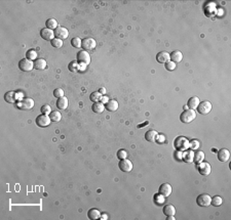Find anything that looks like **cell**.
Here are the masks:
<instances>
[{
  "label": "cell",
  "mask_w": 231,
  "mask_h": 220,
  "mask_svg": "<svg viewBox=\"0 0 231 220\" xmlns=\"http://www.w3.org/2000/svg\"><path fill=\"white\" fill-rule=\"evenodd\" d=\"M34 103H35L34 99L30 97H26V98H23L22 100H20L17 103V107L22 111H30L34 107Z\"/></svg>",
  "instance_id": "obj_1"
},
{
  "label": "cell",
  "mask_w": 231,
  "mask_h": 220,
  "mask_svg": "<svg viewBox=\"0 0 231 220\" xmlns=\"http://www.w3.org/2000/svg\"><path fill=\"white\" fill-rule=\"evenodd\" d=\"M195 118H196V112L194 110H190V109L185 110L181 115H180V120L183 123H186V124L192 122Z\"/></svg>",
  "instance_id": "obj_2"
},
{
  "label": "cell",
  "mask_w": 231,
  "mask_h": 220,
  "mask_svg": "<svg viewBox=\"0 0 231 220\" xmlns=\"http://www.w3.org/2000/svg\"><path fill=\"white\" fill-rule=\"evenodd\" d=\"M19 69L23 72H30L34 69V61L26 59H23L19 61Z\"/></svg>",
  "instance_id": "obj_3"
},
{
  "label": "cell",
  "mask_w": 231,
  "mask_h": 220,
  "mask_svg": "<svg viewBox=\"0 0 231 220\" xmlns=\"http://www.w3.org/2000/svg\"><path fill=\"white\" fill-rule=\"evenodd\" d=\"M77 63L79 65H88L91 63V55L87 50H81L77 53Z\"/></svg>",
  "instance_id": "obj_4"
},
{
  "label": "cell",
  "mask_w": 231,
  "mask_h": 220,
  "mask_svg": "<svg viewBox=\"0 0 231 220\" xmlns=\"http://www.w3.org/2000/svg\"><path fill=\"white\" fill-rule=\"evenodd\" d=\"M35 122H36V125L38 127H40V128H44V127H48L50 124L52 120H50L49 116L41 114V115H39L38 117L36 118Z\"/></svg>",
  "instance_id": "obj_5"
},
{
  "label": "cell",
  "mask_w": 231,
  "mask_h": 220,
  "mask_svg": "<svg viewBox=\"0 0 231 220\" xmlns=\"http://www.w3.org/2000/svg\"><path fill=\"white\" fill-rule=\"evenodd\" d=\"M211 201H212V198H211L210 195L207 194H201L197 196L196 199V204L200 207H207L211 205Z\"/></svg>",
  "instance_id": "obj_6"
},
{
  "label": "cell",
  "mask_w": 231,
  "mask_h": 220,
  "mask_svg": "<svg viewBox=\"0 0 231 220\" xmlns=\"http://www.w3.org/2000/svg\"><path fill=\"white\" fill-rule=\"evenodd\" d=\"M197 111L199 114L201 115H207L212 111V103L207 100H205V102H199V105L197 107Z\"/></svg>",
  "instance_id": "obj_7"
},
{
  "label": "cell",
  "mask_w": 231,
  "mask_h": 220,
  "mask_svg": "<svg viewBox=\"0 0 231 220\" xmlns=\"http://www.w3.org/2000/svg\"><path fill=\"white\" fill-rule=\"evenodd\" d=\"M97 46V42L96 40L93 39V38H91V37H87V38H84L83 40H82V44H81V47H83L84 50H93L95 49Z\"/></svg>",
  "instance_id": "obj_8"
},
{
  "label": "cell",
  "mask_w": 231,
  "mask_h": 220,
  "mask_svg": "<svg viewBox=\"0 0 231 220\" xmlns=\"http://www.w3.org/2000/svg\"><path fill=\"white\" fill-rule=\"evenodd\" d=\"M54 36H56L57 38H59V39L61 40H64V39H67L68 36H69V32L68 30L65 28V27H61L59 26L58 28L54 31Z\"/></svg>",
  "instance_id": "obj_9"
},
{
  "label": "cell",
  "mask_w": 231,
  "mask_h": 220,
  "mask_svg": "<svg viewBox=\"0 0 231 220\" xmlns=\"http://www.w3.org/2000/svg\"><path fill=\"white\" fill-rule=\"evenodd\" d=\"M118 167L122 172H131L132 170V161L127 159L120 160L118 163Z\"/></svg>",
  "instance_id": "obj_10"
},
{
  "label": "cell",
  "mask_w": 231,
  "mask_h": 220,
  "mask_svg": "<svg viewBox=\"0 0 231 220\" xmlns=\"http://www.w3.org/2000/svg\"><path fill=\"white\" fill-rule=\"evenodd\" d=\"M198 172L200 173L202 176H207L210 175L211 173V165L207 163V162H202V163H199L197 166Z\"/></svg>",
  "instance_id": "obj_11"
},
{
  "label": "cell",
  "mask_w": 231,
  "mask_h": 220,
  "mask_svg": "<svg viewBox=\"0 0 231 220\" xmlns=\"http://www.w3.org/2000/svg\"><path fill=\"white\" fill-rule=\"evenodd\" d=\"M172 191H173V188H172L171 184H169V183H162V184L159 186L158 194H159V195H161V196H163L164 198H166V196H171Z\"/></svg>",
  "instance_id": "obj_12"
},
{
  "label": "cell",
  "mask_w": 231,
  "mask_h": 220,
  "mask_svg": "<svg viewBox=\"0 0 231 220\" xmlns=\"http://www.w3.org/2000/svg\"><path fill=\"white\" fill-rule=\"evenodd\" d=\"M40 36L43 38L44 40L46 41H52L53 39H54V32L53 30H49L48 28L41 29L40 31Z\"/></svg>",
  "instance_id": "obj_13"
},
{
  "label": "cell",
  "mask_w": 231,
  "mask_h": 220,
  "mask_svg": "<svg viewBox=\"0 0 231 220\" xmlns=\"http://www.w3.org/2000/svg\"><path fill=\"white\" fill-rule=\"evenodd\" d=\"M170 60H171L170 53L166 51H160L157 53V55H156V60H157L159 64H166L167 61H170Z\"/></svg>",
  "instance_id": "obj_14"
},
{
  "label": "cell",
  "mask_w": 231,
  "mask_h": 220,
  "mask_svg": "<svg viewBox=\"0 0 231 220\" xmlns=\"http://www.w3.org/2000/svg\"><path fill=\"white\" fill-rule=\"evenodd\" d=\"M158 136H159V134L157 131H155V130H149L145 133V138H146V140L149 142H156L158 139Z\"/></svg>",
  "instance_id": "obj_15"
},
{
  "label": "cell",
  "mask_w": 231,
  "mask_h": 220,
  "mask_svg": "<svg viewBox=\"0 0 231 220\" xmlns=\"http://www.w3.org/2000/svg\"><path fill=\"white\" fill-rule=\"evenodd\" d=\"M230 158V152L226 149H221L218 152V160L220 162H227Z\"/></svg>",
  "instance_id": "obj_16"
},
{
  "label": "cell",
  "mask_w": 231,
  "mask_h": 220,
  "mask_svg": "<svg viewBox=\"0 0 231 220\" xmlns=\"http://www.w3.org/2000/svg\"><path fill=\"white\" fill-rule=\"evenodd\" d=\"M199 102H200V100L197 97V96H193V97H190L188 99V102H187V107H189L190 110H196L197 107L199 105Z\"/></svg>",
  "instance_id": "obj_17"
},
{
  "label": "cell",
  "mask_w": 231,
  "mask_h": 220,
  "mask_svg": "<svg viewBox=\"0 0 231 220\" xmlns=\"http://www.w3.org/2000/svg\"><path fill=\"white\" fill-rule=\"evenodd\" d=\"M18 99V94L14 91H8L4 94V100L8 103H14Z\"/></svg>",
  "instance_id": "obj_18"
},
{
  "label": "cell",
  "mask_w": 231,
  "mask_h": 220,
  "mask_svg": "<svg viewBox=\"0 0 231 220\" xmlns=\"http://www.w3.org/2000/svg\"><path fill=\"white\" fill-rule=\"evenodd\" d=\"M171 56V60L172 61H174L175 64L177 63H180V61H182L183 60V53L181 51H179V50H175L170 55Z\"/></svg>",
  "instance_id": "obj_19"
},
{
  "label": "cell",
  "mask_w": 231,
  "mask_h": 220,
  "mask_svg": "<svg viewBox=\"0 0 231 220\" xmlns=\"http://www.w3.org/2000/svg\"><path fill=\"white\" fill-rule=\"evenodd\" d=\"M68 105H69V102H68V99L65 97H61V98H58V100H57V103H56V106H57V107L59 110H66L68 107Z\"/></svg>",
  "instance_id": "obj_20"
},
{
  "label": "cell",
  "mask_w": 231,
  "mask_h": 220,
  "mask_svg": "<svg viewBox=\"0 0 231 220\" xmlns=\"http://www.w3.org/2000/svg\"><path fill=\"white\" fill-rule=\"evenodd\" d=\"M46 68V60L43 59H38L36 60H34V69L35 70H39L42 71Z\"/></svg>",
  "instance_id": "obj_21"
},
{
  "label": "cell",
  "mask_w": 231,
  "mask_h": 220,
  "mask_svg": "<svg viewBox=\"0 0 231 220\" xmlns=\"http://www.w3.org/2000/svg\"><path fill=\"white\" fill-rule=\"evenodd\" d=\"M105 107H106V110L109 112H115L117 109H118V102L114 99H111L106 103Z\"/></svg>",
  "instance_id": "obj_22"
},
{
  "label": "cell",
  "mask_w": 231,
  "mask_h": 220,
  "mask_svg": "<svg viewBox=\"0 0 231 220\" xmlns=\"http://www.w3.org/2000/svg\"><path fill=\"white\" fill-rule=\"evenodd\" d=\"M87 217L91 219V220H97V219H100L101 218V213L100 211L98 209H91L88 212H87Z\"/></svg>",
  "instance_id": "obj_23"
},
{
  "label": "cell",
  "mask_w": 231,
  "mask_h": 220,
  "mask_svg": "<svg viewBox=\"0 0 231 220\" xmlns=\"http://www.w3.org/2000/svg\"><path fill=\"white\" fill-rule=\"evenodd\" d=\"M163 214L166 216H175L176 208L173 205H166L163 207Z\"/></svg>",
  "instance_id": "obj_24"
},
{
  "label": "cell",
  "mask_w": 231,
  "mask_h": 220,
  "mask_svg": "<svg viewBox=\"0 0 231 220\" xmlns=\"http://www.w3.org/2000/svg\"><path fill=\"white\" fill-rule=\"evenodd\" d=\"M104 109H105V107H104V105L102 102H95L93 105V107H92V110H93V113H97V114H101V113H103V111H104Z\"/></svg>",
  "instance_id": "obj_25"
},
{
  "label": "cell",
  "mask_w": 231,
  "mask_h": 220,
  "mask_svg": "<svg viewBox=\"0 0 231 220\" xmlns=\"http://www.w3.org/2000/svg\"><path fill=\"white\" fill-rule=\"evenodd\" d=\"M45 26H46V28H48V29L53 30V31L56 30L59 27L58 22L54 20V18H48V20L45 22Z\"/></svg>",
  "instance_id": "obj_26"
},
{
  "label": "cell",
  "mask_w": 231,
  "mask_h": 220,
  "mask_svg": "<svg viewBox=\"0 0 231 220\" xmlns=\"http://www.w3.org/2000/svg\"><path fill=\"white\" fill-rule=\"evenodd\" d=\"M49 118H50V120H52V122H59V121H61L62 115L59 111H53L52 113L49 114Z\"/></svg>",
  "instance_id": "obj_27"
},
{
  "label": "cell",
  "mask_w": 231,
  "mask_h": 220,
  "mask_svg": "<svg viewBox=\"0 0 231 220\" xmlns=\"http://www.w3.org/2000/svg\"><path fill=\"white\" fill-rule=\"evenodd\" d=\"M205 159V154L202 152H196L195 154H193V161L195 162L196 164H199L201 163Z\"/></svg>",
  "instance_id": "obj_28"
},
{
  "label": "cell",
  "mask_w": 231,
  "mask_h": 220,
  "mask_svg": "<svg viewBox=\"0 0 231 220\" xmlns=\"http://www.w3.org/2000/svg\"><path fill=\"white\" fill-rule=\"evenodd\" d=\"M222 203H223V199L219 196H215L214 198H212V201H211V205H213L214 207L221 206Z\"/></svg>",
  "instance_id": "obj_29"
},
{
  "label": "cell",
  "mask_w": 231,
  "mask_h": 220,
  "mask_svg": "<svg viewBox=\"0 0 231 220\" xmlns=\"http://www.w3.org/2000/svg\"><path fill=\"white\" fill-rule=\"evenodd\" d=\"M102 96L103 95H102L99 91H96V92H93V93L89 95V99H91L93 102H101Z\"/></svg>",
  "instance_id": "obj_30"
},
{
  "label": "cell",
  "mask_w": 231,
  "mask_h": 220,
  "mask_svg": "<svg viewBox=\"0 0 231 220\" xmlns=\"http://www.w3.org/2000/svg\"><path fill=\"white\" fill-rule=\"evenodd\" d=\"M26 56H27V59L30 60H36L37 52L35 51L34 49H29L28 51H27V53H26Z\"/></svg>",
  "instance_id": "obj_31"
},
{
  "label": "cell",
  "mask_w": 231,
  "mask_h": 220,
  "mask_svg": "<svg viewBox=\"0 0 231 220\" xmlns=\"http://www.w3.org/2000/svg\"><path fill=\"white\" fill-rule=\"evenodd\" d=\"M50 44H52L53 47L54 48H61L63 46V40L59 39V38H54V39L50 41Z\"/></svg>",
  "instance_id": "obj_32"
},
{
  "label": "cell",
  "mask_w": 231,
  "mask_h": 220,
  "mask_svg": "<svg viewBox=\"0 0 231 220\" xmlns=\"http://www.w3.org/2000/svg\"><path fill=\"white\" fill-rule=\"evenodd\" d=\"M81 44H82V40L80 39V38H78V37H74L73 39L71 40V45L73 46V47H75V48L81 47Z\"/></svg>",
  "instance_id": "obj_33"
},
{
  "label": "cell",
  "mask_w": 231,
  "mask_h": 220,
  "mask_svg": "<svg viewBox=\"0 0 231 220\" xmlns=\"http://www.w3.org/2000/svg\"><path fill=\"white\" fill-rule=\"evenodd\" d=\"M64 94L65 92L64 90L62 89V88H56V89L54 90V96L57 98H61V97H64Z\"/></svg>",
  "instance_id": "obj_34"
},
{
  "label": "cell",
  "mask_w": 231,
  "mask_h": 220,
  "mask_svg": "<svg viewBox=\"0 0 231 220\" xmlns=\"http://www.w3.org/2000/svg\"><path fill=\"white\" fill-rule=\"evenodd\" d=\"M154 202H155L156 205H162V204L164 203V196L159 195V194L155 195L154 196Z\"/></svg>",
  "instance_id": "obj_35"
},
{
  "label": "cell",
  "mask_w": 231,
  "mask_h": 220,
  "mask_svg": "<svg viewBox=\"0 0 231 220\" xmlns=\"http://www.w3.org/2000/svg\"><path fill=\"white\" fill-rule=\"evenodd\" d=\"M40 111H41V113L43 114V115H49V114L53 112V110H52V107L48 106V105H44V106H42V107H41V109H40Z\"/></svg>",
  "instance_id": "obj_36"
},
{
  "label": "cell",
  "mask_w": 231,
  "mask_h": 220,
  "mask_svg": "<svg viewBox=\"0 0 231 220\" xmlns=\"http://www.w3.org/2000/svg\"><path fill=\"white\" fill-rule=\"evenodd\" d=\"M127 153L125 149H119L118 152H117V158H118L119 160L127 159Z\"/></svg>",
  "instance_id": "obj_37"
},
{
  "label": "cell",
  "mask_w": 231,
  "mask_h": 220,
  "mask_svg": "<svg viewBox=\"0 0 231 220\" xmlns=\"http://www.w3.org/2000/svg\"><path fill=\"white\" fill-rule=\"evenodd\" d=\"M68 69H69V71H71V72H76L78 70V63L75 60L71 61L68 65Z\"/></svg>",
  "instance_id": "obj_38"
},
{
  "label": "cell",
  "mask_w": 231,
  "mask_h": 220,
  "mask_svg": "<svg viewBox=\"0 0 231 220\" xmlns=\"http://www.w3.org/2000/svg\"><path fill=\"white\" fill-rule=\"evenodd\" d=\"M164 65H166V70L170 71V72L174 71L176 69V64L174 63V61H167V63L164 64Z\"/></svg>",
  "instance_id": "obj_39"
},
{
  "label": "cell",
  "mask_w": 231,
  "mask_h": 220,
  "mask_svg": "<svg viewBox=\"0 0 231 220\" xmlns=\"http://www.w3.org/2000/svg\"><path fill=\"white\" fill-rule=\"evenodd\" d=\"M108 102H109V99H108V97H107L106 95H103V96H102V98H101V102L103 103V105H104V103H105V105H106V103H107Z\"/></svg>",
  "instance_id": "obj_40"
},
{
  "label": "cell",
  "mask_w": 231,
  "mask_h": 220,
  "mask_svg": "<svg viewBox=\"0 0 231 220\" xmlns=\"http://www.w3.org/2000/svg\"><path fill=\"white\" fill-rule=\"evenodd\" d=\"M197 144H199V142H197V141H192V142H191V144H190V146H191V148H192V149H196V146H197Z\"/></svg>",
  "instance_id": "obj_41"
},
{
  "label": "cell",
  "mask_w": 231,
  "mask_h": 220,
  "mask_svg": "<svg viewBox=\"0 0 231 220\" xmlns=\"http://www.w3.org/2000/svg\"><path fill=\"white\" fill-rule=\"evenodd\" d=\"M99 92H100V93H101L102 95H103V94H105V93H106V89H105V88H100Z\"/></svg>",
  "instance_id": "obj_42"
},
{
  "label": "cell",
  "mask_w": 231,
  "mask_h": 220,
  "mask_svg": "<svg viewBox=\"0 0 231 220\" xmlns=\"http://www.w3.org/2000/svg\"><path fill=\"white\" fill-rule=\"evenodd\" d=\"M147 124H148V122H145V123H143V124H142V125H141V124H140V125H138V128H142V127H143V126H145V125H147Z\"/></svg>",
  "instance_id": "obj_43"
},
{
  "label": "cell",
  "mask_w": 231,
  "mask_h": 220,
  "mask_svg": "<svg viewBox=\"0 0 231 220\" xmlns=\"http://www.w3.org/2000/svg\"><path fill=\"white\" fill-rule=\"evenodd\" d=\"M107 218H108V217H107V215H106V214H104V215H101V218H100V219H104V220H105V219H107Z\"/></svg>",
  "instance_id": "obj_44"
},
{
  "label": "cell",
  "mask_w": 231,
  "mask_h": 220,
  "mask_svg": "<svg viewBox=\"0 0 231 220\" xmlns=\"http://www.w3.org/2000/svg\"><path fill=\"white\" fill-rule=\"evenodd\" d=\"M167 219H169V220H175V217H173V216H167Z\"/></svg>",
  "instance_id": "obj_45"
}]
</instances>
